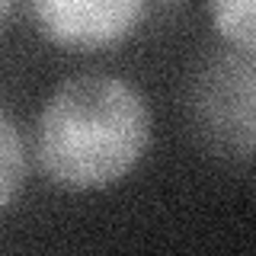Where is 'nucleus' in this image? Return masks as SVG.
Masks as SVG:
<instances>
[{"mask_svg": "<svg viewBox=\"0 0 256 256\" xmlns=\"http://www.w3.org/2000/svg\"><path fill=\"white\" fill-rule=\"evenodd\" d=\"M150 141V109L138 86L86 70L54 86L36 125L38 166L54 186L93 192L125 180Z\"/></svg>", "mask_w": 256, "mask_h": 256, "instance_id": "obj_1", "label": "nucleus"}, {"mask_svg": "<svg viewBox=\"0 0 256 256\" xmlns=\"http://www.w3.org/2000/svg\"><path fill=\"white\" fill-rule=\"evenodd\" d=\"M192 118L205 144L228 157L256 154V52H218L192 84Z\"/></svg>", "mask_w": 256, "mask_h": 256, "instance_id": "obj_2", "label": "nucleus"}, {"mask_svg": "<svg viewBox=\"0 0 256 256\" xmlns=\"http://www.w3.org/2000/svg\"><path fill=\"white\" fill-rule=\"evenodd\" d=\"M38 32L68 52L118 45L141 26L148 0H29Z\"/></svg>", "mask_w": 256, "mask_h": 256, "instance_id": "obj_3", "label": "nucleus"}, {"mask_svg": "<svg viewBox=\"0 0 256 256\" xmlns=\"http://www.w3.org/2000/svg\"><path fill=\"white\" fill-rule=\"evenodd\" d=\"M208 20L228 48L256 52V0H208Z\"/></svg>", "mask_w": 256, "mask_h": 256, "instance_id": "obj_4", "label": "nucleus"}, {"mask_svg": "<svg viewBox=\"0 0 256 256\" xmlns=\"http://www.w3.org/2000/svg\"><path fill=\"white\" fill-rule=\"evenodd\" d=\"M26 180V148L10 112L0 106V212L16 198Z\"/></svg>", "mask_w": 256, "mask_h": 256, "instance_id": "obj_5", "label": "nucleus"}, {"mask_svg": "<svg viewBox=\"0 0 256 256\" xmlns=\"http://www.w3.org/2000/svg\"><path fill=\"white\" fill-rule=\"evenodd\" d=\"M10 4H13V0H0V22H4V16L10 13Z\"/></svg>", "mask_w": 256, "mask_h": 256, "instance_id": "obj_6", "label": "nucleus"}]
</instances>
